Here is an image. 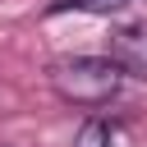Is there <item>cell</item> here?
<instances>
[{
    "label": "cell",
    "instance_id": "cell-4",
    "mask_svg": "<svg viewBox=\"0 0 147 147\" xmlns=\"http://www.w3.org/2000/svg\"><path fill=\"white\" fill-rule=\"evenodd\" d=\"M133 0H51L46 5V14H119V9H129Z\"/></svg>",
    "mask_w": 147,
    "mask_h": 147
},
{
    "label": "cell",
    "instance_id": "cell-3",
    "mask_svg": "<svg viewBox=\"0 0 147 147\" xmlns=\"http://www.w3.org/2000/svg\"><path fill=\"white\" fill-rule=\"evenodd\" d=\"M74 147H115V124H110V119H101V115L83 119V124H78V133H74Z\"/></svg>",
    "mask_w": 147,
    "mask_h": 147
},
{
    "label": "cell",
    "instance_id": "cell-1",
    "mask_svg": "<svg viewBox=\"0 0 147 147\" xmlns=\"http://www.w3.org/2000/svg\"><path fill=\"white\" fill-rule=\"evenodd\" d=\"M119 64L110 55H64L51 64V92L69 106H106L119 96Z\"/></svg>",
    "mask_w": 147,
    "mask_h": 147
},
{
    "label": "cell",
    "instance_id": "cell-2",
    "mask_svg": "<svg viewBox=\"0 0 147 147\" xmlns=\"http://www.w3.org/2000/svg\"><path fill=\"white\" fill-rule=\"evenodd\" d=\"M110 60L119 64L124 78H142L147 83V23H129L110 32Z\"/></svg>",
    "mask_w": 147,
    "mask_h": 147
}]
</instances>
